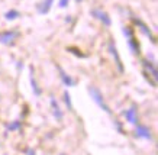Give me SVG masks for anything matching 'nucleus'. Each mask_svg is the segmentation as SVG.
I'll list each match as a JSON object with an SVG mask.
<instances>
[{"label": "nucleus", "mask_w": 158, "mask_h": 155, "mask_svg": "<svg viewBox=\"0 0 158 155\" xmlns=\"http://www.w3.org/2000/svg\"><path fill=\"white\" fill-rule=\"evenodd\" d=\"M87 90H89V94H90V97L93 99V102L96 103L102 110H105L107 115H112V110H110V107L107 106V103L105 102L103 94H102L100 90H99L97 87H94V86H89V88H87Z\"/></svg>", "instance_id": "f257e3e1"}, {"label": "nucleus", "mask_w": 158, "mask_h": 155, "mask_svg": "<svg viewBox=\"0 0 158 155\" xmlns=\"http://www.w3.org/2000/svg\"><path fill=\"white\" fill-rule=\"evenodd\" d=\"M122 31H123L125 36H126V39H128V45H129L132 54H134V55H139V54H141V47H139L138 39L135 38L134 29H132L131 26H123V29Z\"/></svg>", "instance_id": "f03ea898"}, {"label": "nucleus", "mask_w": 158, "mask_h": 155, "mask_svg": "<svg viewBox=\"0 0 158 155\" xmlns=\"http://www.w3.org/2000/svg\"><path fill=\"white\" fill-rule=\"evenodd\" d=\"M20 36L19 31H3L0 32V44L3 45H15L16 39Z\"/></svg>", "instance_id": "7ed1b4c3"}, {"label": "nucleus", "mask_w": 158, "mask_h": 155, "mask_svg": "<svg viewBox=\"0 0 158 155\" xmlns=\"http://www.w3.org/2000/svg\"><path fill=\"white\" fill-rule=\"evenodd\" d=\"M141 63H142V67H144V73L148 74L154 81H157L158 80V70H157V67H155V64H154L152 61H149V59H142Z\"/></svg>", "instance_id": "20e7f679"}, {"label": "nucleus", "mask_w": 158, "mask_h": 155, "mask_svg": "<svg viewBox=\"0 0 158 155\" xmlns=\"http://www.w3.org/2000/svg\"><path fill=\"white\" fill-rule=\"evenodd\" d=\"M131 19H132V22H134V23L136 25V26H138L139 31H141V32H142V34H144L145 36H148V38L151 39V42H152V44H155V42H157V41H155V36H154L152 32H151V29H149V28L144 23V22H142V20L138 19V18H135V16H132Z\"/></svg>", "instance_id": "39448f33"}, {"label": "nucleus", "mask_w": 158, "mask_h": 155, "mask_svg": "<svg viewBox=\"0 0 158 155\" xmlns=\"http://www.w3.org/2000/svg\"><path fill=\"white\" fill-rule=\"evenodd\" d=\"M109 52L112 54V57H113V59H115V64H116V67H118V70H119V73H123L125 71L123 64H122V59H120L119 52H118V48H116V45H115L113 41H109Z\"/></svg>", "instance_id": "423d86ee"}, {"label": "nucleus", "mask_w": 158, "mask_h": 155, "mask_svg": "<svg viewBox=\"0 0 158 155\" xmlns=\"http://www.w3.org/2000/svg\"><path fill=\"white\" fill-rule=\"evenodd\" d=\"M90 15L93 16V18L99 19L102 23L105 25V26H110V25H112L110 16L107 15L106 12H103V10H100V9H91V10H90Z\"/></svg>", "instance_id": "0eeeda50"}, {"label": "nucleus", "mask_w": 158, "mask_h": 155, "mask_svg": "<svg viewBox=\"0 0 158 155\" xmlns=\"http://www.w3.org/2000/svg\"><path fill=\"white\" fill-rule=\"evenodd\" d=\"M135 136H136V138L147 139V141H151V139H152L151 129H149L148 126H145V125H138V126H136V129H135Z\"/></svg>", "instance_id": "6e6552de"}, {"label": "nucleus", "mask_w": 158, "mask_h": 155, "mask_svg": "<svg viewBox=\"0 0 158 155\" xmlns=\"http://www.w3.org/2000/svg\"><path fill=\"white\" fill-rule=\"evenodd\" d=\"M123 115L129 123H132V125H136V123H138V110H136V104H132L129 109H126V110L123 112Z\"/></svg>", "instance_id": "1a4fd4ad"}, {"label": "nucleus", "mask_w": 158, "mask_h": 155, "mask_svg": "<svg viewBox=\"0 0 158 155\" xmlns=\"http://www.w3.org/2000/svg\"><path fill=\"white\" fill-rule=\"evenodd\" d=\"M35 70H34V67L31 65L29 67V80H31V87H32V92H34V94L36 97H39L41 94H42V90L39 88V86H38V83H36V80H35Z\"/></svg>", "instance_id": "9d476101"}, {"label": "nucleus", "mask_w": 158, "mask_h": 155, "mask_svg": "<svg viewBox=\"0 0 158 155\" xmlns=\"http://www.w3.org/2000/svg\"><path fill=\"white\" fill-rule=\"evenodd\" d=\"M57 70H58V73H60V78H61V81H62L64 86H67V87L76 86V80L70 77V75H68V74L61 68V65H57Z\"/></svg>", "instance_id": "9b49d317"}, {"label": "nucleus", "mask_w": 158, "mask_h": 155, "mask_svg": "<svg viewBox=\"0 0 158 155\" xmlns=\"http://www.w3.org/2000/svg\"><path fill=\"white\" fill-rule=\"evenodd\" d=\"M51 109H52L54 117H55L57 120L61 122V120H62V117H64V113H62V110L60 109V104L57 103V100H55L54 97H51Z\"/></svg>", "instance_id": "f8f14e48"}, {"label": "nucleus", "mask_w": 158, "mask_h": 155, "mask_svg": "<svg viewBox=\"0 0 158 155\" xmlns=\"http://www.w3.org/2000/svg\"><path fill=\"white\" fill-rule=\"evenodd\" d=\"M54 0H42L38 6H36V9H38V13L39 15H47L49 10H51V6H52Z\"/></svg>", "instance_id": "ddd939ff"}, {"label": "nucleus", "mask_w": 158, "mask_h": 155, "mask_svg": "<svg viewBox=\"0 0 158 155\" xmlns=\"http://www.w3.org/2000/svg\"><path fill=\"white\" fill-rule=\"evenodd\" d=\"M6 131L13 132V131H22V120H13L12 123L6 125Z\"/></svg>", "instance_id": "4468645a"}, {"label": "nucleus", "mask_w": 158, "mask_h": 155, "mask_svg": "<svg viewBox=\"0 0 158 155\" xmlns=\"http://www.w3.org/2000/svg\"><path fill=\"white\" fill-rule=\"evenodd\" d=\"M19 16H20V13L18 10H9V12L5 13V19L6 20H15V19H18Z\"/></svg>", "instance_id": "2eb2a0df"}, {"label": "nucleus", "mask_w": 158, "mask_h": 155, "mask_svg": "<svg viewBox=\"0 0 158 155\" xmlns=\"http://www.w3.org/2000/svg\"><path fill=\"white\" fill-rule=\"evenodd\" d=\"M64 102H65V104H67L68 110L73 112L74 109H73V103H71V96L68 94V92H64Z\"/></svg>", "instance_id": "dca6fc26"}, {"label": "nucleus", "mask_w": 158, "mask_h": 155, "mask_svg": "<svg viewBox=\"0 0 158 155\" xmlns=\"http://www.w3.org/2000/svg\"><path fill=\"white\" fill-rule=\"evenodd\" d=\"M67 51H68V52H71V54H74L76 57H80V58H86V57H87L86 54L80 52V51H78L77 48H71V47H70V48H67Z\"/></svg>", "instance_id": "f3484780"}, {"label": "nucleus", "mask_w": 158, "mask_h": 155, "mask_svg": "<svg viewBox=\"0 0 158 155\" xmlns=\"http://www.w3.org/2000/svg\"><path fill=\"white\" fill-rule=\"evenodd\" d=\"M113 125H115V128L116 129H118V132H119V133H122V135H125V131H123V126H122V123H120L119 120H113Z\"/></svg>", "instance_id": "a211bd4d"}, {"label": "nucleus", "mask_w": 158, "mask_h": 155, "mask_svg": "<svg viewBox=\"0 0 158 155\" xmlns=\"http://www.w3.org/2000/svg\"><path fill=\"white\" fill-rule=\"evenodd\" d=\"M70 0H60V7H67Z\"/></svg>", "instance_id": "6ab92c4d"}, {"label": "nucleus", "mask_w": 158, "mask_h": 155, "mask_svg": "<svg viewBox=\"0 0 158 155\" xmlns=\"http://www.w3.org/2000/svg\"><path fill=\"white\" fill-rule=\"evenodd\" d=\"M26 155H36V152H35V149H32V148H28Z\"/></svg>", "instance_id": "aec40b11"}, {"label": "nucleus", "mask_w": 158, "mask_h": 155, "mask_svg": "<svg viewBox=\"0 0 158 155\" xmlns=\"http://www.w3.org/2000/svg\"><path fill=\"white\" fill-rule=\"evenodd\" d=\"M80 2H83V0H76V3H80Z\"/></svg>", "instance_id": "412c9836"}, {"label": "nucleus", "mask_w": 158, "mask_h": 155, "mask_svg": "<svg viewBox=\"0 0 158 155\" xmlns=\"http://www.w3.org/2000/svg\"><path fill=\"white\" fill-rule=\"evenodd\" d=\"M61 155H65V154H61Z\"/></svg>", "instance_id": "4be33fe9"}]
</instances>
